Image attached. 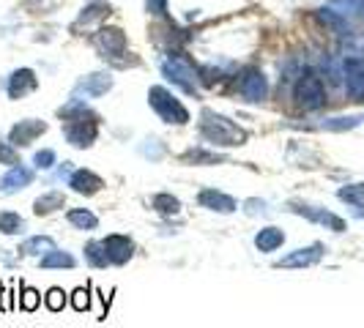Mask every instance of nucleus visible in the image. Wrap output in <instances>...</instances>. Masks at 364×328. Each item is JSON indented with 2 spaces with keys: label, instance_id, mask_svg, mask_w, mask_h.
Segmentation results:
<instances>
[{
  "label": "nucleus",
  "instance_id": "f257e3e1",
  "mask_svg": "<svg viewBox=\"0 0 364 328\" xmlns=\"http://www.w3.org/2000/svg\"><path fill=\"white\" fill-rule=\"evenodd\" d=\"M58 115L63 118V134L74 148H91L96 143L99 134V115L91 112V107L85 104V99L72 96L69 102L58 110Z\"/></svg>",
  "mask_w": 364,
  "mask_h": 328
},
{
  "label": "nucleus",
  "instance_id": "f03ea898",
  "mask_svg": "<svg viewBox=\"0 0 364 328\" xmlns=\"http://www.w3.org/2000/svg\"><path fill=\"white\" fill-rule=\"evenodd\" d=\"M200 140L205 145H217V148H239L246 143V131L239 123H233L230 118H224L214 110H203L200 123H198Z\"/></svg>",
  "mask_w": 364,
  "mask_h": 328
},
{
  "label": "nucleus",
  "instance_id": "7ed1b4c3",
  "mask_svg": "<svg viewBox=\"0 0 364 328\" xmlns=\"http://www.w3.org/2000/svg\"><path fill=\"white\" fill-rule=\"evenodd\" d=\"M162 74L167 82L178 85L183 93L198 99V66L181 49H167L162 61Z\"/></svg>",
  "mask_w": 364,
  "mask_h": 328
},
{
  "label": "nucleus",
  "instance_id": "20e7f679",
  "mask_svg": "<svg viewBox=\"0 0 364 328\" xmlns=\"http://www.w3.org/2000/svg\"><path fill=\"white\" fill-rule=\"evenodd\" d=\"M293 102L304 112H318L326 104V85L324 77L315 71V69H304L296 77L293 85Z\"/></svg>",
  "mask_w": 364,
  "mask_h": 328
},
{
  "label": "nucleus",
  "instance_id": "39448f33",
  "mask_svg": "<svg viewBox=\"0 0 364 328\" xmlns=\"http://www.w3.org/2000/svg\"><path fill=\"white\" fill-rule=\"evenodd\" d=\"M148 104L154 107V112L170 126H183L189 123V110L181 104V99H176L164 85H154L148 90Z\"/></svg>",
  "mask_w": 364,
  "mask_h": 328
},
{
  "label": "nucleus",
  "instance_id": "423d86ee",
  "mask_svg": "<svg viewBox=\"0 0 364 328\" xmlns=\"http://www.w3.org/2000/svg\"><path fill=\"white\" fill-rule=\"evenodd\" d=\"M91 41H93L96 52H99L104 61H110V63H118V66H121V55H129V52H126V49H129L126 33H123L121 28H115V25L99 28Z\"/></svg>",
  "mask_w": 364,
  "mask_h": 328
},
{
  "label": "nucleus",
  "instance_id": "0eeeda50",
  "mask_svg": "<svg viewBox=\"0 0 364 328\" xmlns=\"http://www.w3.org/2000/svg\"><path fill=\"white\" fill-rule=\"evenodd\" d=\"M236 88H239V96L246 104H261L268 99V77L258 66H246L241 77L236 80Z\"/></svg>",
  "mask_w": 364,
  "mask_h": 328
},
{
  "label": "nucleus",
  "instance_id": "6e6552de",
  "mask_svg": "<svg viewBox=\"0 0 364 328\" xmlns=\"http://www.w3.org/2000/svg\"><path fill=\"white\" fill-rule=\"evenodd\" d=\"M288 211H290V213H296V216H304L307 222H315V225L326 227V230H331V233H345V230H348L343 216H337V213L326 211V208H321V205H309V203H302V200H290V203H288Z\"/></svg>",
  "mask_w": 364,
  "mask_h": 328
},
{
  "label": "nucleus",
  "instance_id": "1a4fd4ad",
  "mask_svg": "<svg viewBox=\"0 0 364 328\" xmlns=\"http://www.w3.org/2000/svg\"><path fill=\"white\" fill-rule=\"evenodd\" d=\"M343 85L351 102H364V58L348 55L343 61Z\"/></svg>",
  "mask_w": 364,
  "mask_h": 328
},
{
  "label": "nucleus",
  "instance_id": "9d476101",
  "mask_svg": "<svg viewBox=\"0 0 364 328\" xmlns=\"http://www.w3.org/2000/svg\"><path fill=\"white\" fill-rule=\"evenodd\" d=\"M324 254H326L324 244H309L296 249V252H290V254H285L283 260L274 263V268H312L324 260Z\"/></svg>",
  "mask_w": 364,
  "mask_h": 328
},
{
  "label": "nucleus",
  "instance_id": "9b49d317",
  "mask_svg": "<svg viewBox=\"0 0 364 328\" xmlns=\"http://www.w3.org/2000/svg\"><path fill=\"white\" fill-rule=\"evenodd\" d=\"M39 88V77L33 69H14L6 80V93L8 99H25L28 93H33Z\"/></svg>",
  "mask_w": 364,
  "mask_h": 328
},
{
  "label": "nucleus",
  "instance_id": "f8f14e48",
  "mask_svg": "<svg viewBox=\"0 0 364 328\" xmlns=\"http://www.w3.org/2000/svg\"><path fill=\"white\" fill-rule=\"evenodd\" d=\"M104 252H107V260H110V266H126L132 257H135V241L129 238V235H107L104 241Z\"/></svg>",
  "mask_w": 364,
  "mask_h": 328
},
{
  "label": "nucleus",
  "instance_id": "ddd939ff",
  "mask_svg": "<svg viewBox=\"0 0 364 328\" xmlns=\"http://www.w3.org/2000/svg\"><path fill=\"white\" fill-rule=\"evenodd\" d=\"M44 131H47V123L44 121H39V118H25V121L11 126L8 143L14 145V148H25V145H30L33 140H39Z\"/></svg>",
  "mask_w": 364,
  "mask_h": 328
},
{
  "label": "nucleus",
  "instance_id": "4468645a",
  "mask_svg": "<svg viewBox=\"0 0 364 328\" xmlns=\"http://www.w3.org/2000/svg\"><path fill=\"white\" fill-rule=\"evenodd\" d=\"M113 85H115V80H113V74H110V71H93V74H88V77H82V80L77 82L74 96L99 99V96H104V93H107Z\"/></svg>",
  "mask_w": 364,
  "mask_h": 328
},
{
  "label": "nucleus",
  "instance_id": "2eb2a0df",
  "mask_svg": "<svg viewBox=\"0 0 364 328\" xmlns=\"http://www.w3.org/2000/svg\"><path fill=\"white\" fill-rule=\"evenodd\" d=\"M110 11H113V6H110L107 0H88V3L82 6L80 17L72 25V30H82V28H91V25H96V22L107 20Z\"/></svg>",
  "mask_w": 364,
  "mask_h": 328
},
{
  "label": "nucleus",
  "instance_id": "dca6fc26",
  "mask_svg": "<svg viewBox=\"0 0 364 328\" xmlns=\"http://www.w3.org/2000/svg\"><path fill=\"white\" fill-rule=\"evenodd\" d=\"M33 170L30 167H25V164H17V167H11L3 178H0V194H17L20 189L33 184Z\"/></svg>",
  "mask_w": 364,
  "mask_h": 328
},
{
  "label": "nucleus",
  "instance_id": "f3484780",
  "mask_svg": "<svg viewBox=\"0 0 364 328\" xmlns=\"http://www.w3.org/2000/svg\"><path fill=\"white\" fill-rule=\"evenodd\" d=\"M198 203H200V208L217 211V213H233V211L239 208V205H236V200H233L230 194L217 192V189H203L200 194H198Z\"/></svg>",
  "mask_w": 364,
  "mask_h": 328
},
{
  "label": "nucleus",
  "instance_id": "a211bd4d",
  "mask_svg": "<svg viewBox=\"0 0 364 328\" xmlns=\"http://www.w3.org/2000/svg\"><path fill=\"white\" fill-rule=\"evenodd\" d=\"M66 184L72 186L77 194H85V197H91V194H96L104 181H101L96 172H91V170H74L69 178H66Z\"/></svg>",
  "mask_w": 364,
  "mask_h": 328
},
{
  "label": "nucleus",
  "instance_id": "6ab92c4d",
  "mask_svg": "<svg viewBox=\"0 0 364 328\" xmlns=\"http://www.w3.org/2000/svg\"><path fill=\"white\" fill-rule=\"evenodd\" d=\"M283 244H285V233L280 227H263V230L255 235V246H258V252H263V254L277 252Z\"/></svg>",
  "mask_w": 364,
  "mask_h": 328
},
{
  "label": "nucleus",
  "instance_id": "aec40b11",
  "mask_svg": "<svg viewBox=\"0 0 364 328\" xmlns=\"http://www.w3.org/2000/svg\"><path fill=\"white\" fill-rule=\"evenodd\" d=\"M52 249H58V246H55V241H52L50 235H33V238H28L17 252H20L22 257H44V254L52 252Z\"/></svg>",
  "mask_w": 364,
  "mask_h": 328
},
{
  "label": "nucleus",
  "instance_id": "412c9836",
  "mask_svg": "<svg viewBox=\"0 0 364 328\" xmlns=\"http://www.w3.org/2000/svg\"><path fill=\"white\" fill-rule=\"evenodd\" d=\"M337 197H340L343 203L351 205V208H353V213H356L359 219H364V181L362 184L343 186V189L337 192Z\"/></svg>",
  "mask_w": 364,
  "mask_h": 328
},
{
  "label": "nucleus",
  "instance_id": "4be33fe9",
  "mask_svg": "<svg viewBox=\"0 0 364 328\" xmlns=\"http://www.w3.org/2000/svg\"><path fill=\"white\" fill-rule=\"evenodd\" d=\"M63 205H66V194H63V192H47V194L36 197L33 213H36V216H50V213H55Z\"/></svg>",
  "mask_w": 364,
  "mask_h": 328
},
{
  "label": "nucleus",
  "instance_id": "5701e85b",
  "mask_svg": "<svg viewBox=\"0 0 364 328\" xmlns=\"http://www.w3.org/2000/svg\"><path fill=\"white\" fill-rule=\"evenodd\" d=\"M151 208L162 216H176V213H181V200L173 197L170 192H159V194L151 197Z\"/></svg>",
  "mask_w": 364,
  "mask_h": 328
},
{
  "label": "nucleus",
  "instance_id": "b1692460",
  "mask_svg": "<svg viewBox=\"0 0 364 328\" xmlns=\"http://www.w3.org/2000/svg\"><path fill=\"white\" fill-rule=\"evenodd\" d=\"M181 162L186 164H222L227 162L224 153H217V151H205V148H189L181 156Z\"/></svg>",
  "mask_w": 364,
  "mask_h": 328
},
{
  "label": "nucleus",
  "instance_id": "393cba45",
  "mask_svg": "<svg viewBox=\"0 0 364 328\" xmlns=\"http://www.w3.org/2000/svg\"><path fill=\"white\" fill-rule=\"evenodd\" d=\"M66 222L72 227H77V230H96V225H99L96 213H91L88 208H72L66 213Z\"/></svg>",
  "mask_w": 364,
  "mask_h": 328
},
{
  "label": "nucleus",
  "instance_id": "a878e982",
  "mask_svg": "<svg viewBox=\"0 0 364 328\" xmlns=\"http://www.w3.org/2000/svg\"><path fill=\"white\" fill-rule=\"evenodd\" d=\"M39 266L41 268H74L77 266V260H74L69 252L52 249V252H47L44 257H39Z\"/></svg>",
  "mask_w": 364,
  "mask_h": 328
},
{
  "label": "nucleus",
  "instance_id": "bb28decb",
  "mask_svg": "<svg viewBox=\"0 0 364 328\" xmlns=\"http://www.w3.org/2000/svg\"><path fill=\"white\" fill-rule=\"evenodd\" d=\"M0 233L3 235H20V233H25V219L17 211H0Z\"/></svg>",
  "mask_w": 364,
  "mask_h": 328
},
{
  "label": "nucleus",
  "instance_id": "cd10ccee",
  "mask_svg": "<svg viewBox=\"0 0 364 328\" xmlns=\"http://www.w3.org/2000/svg\"><path fill=\"white\" fill-rule=\"evenodd\" d=\"M85 260H88V266L91 268H107L110 266L107 252H104L101 241H88V244H85Z\"/></svg>",
  "mask_w": 364,
  "mask_h": 328
},
{
  "label": "nucleus",
  "instance_id": "c85d7f7f",
  "mask_svg": "<svg viewBox=\"0 0 364 328\" xmlns=\"http://www.w3.org/2000/svg\"><path fill=\"white\" fill-rule=\"evenodd\" d=\"M362 121H364V112L362 115H343V118H329V121H324L321 129H326V131H348V129H356Z\"/></svg>",
  "mask_w": 364,
  "mask_h": 328
},
{
  "label": "nucleus",
  "instance_id": "c756f323",
  "mask_svg": "<svg viewBox=\"0 0 364 328\" xmlns=\"http://www.w3.org/2000/svg\"><path fill=\"white\" fill-rule=\"evenodd\" d=\"M140 153L145 159H151V162H162L164 156H167V145H164L162 140H157V137H151V140L142 143Z\"/></svg>",
  "mask_w": 364,
  "mask_h": 328
},
{
  "label": "nucleus",
  "instance_id": "7c9ffc66",
  "mask_svg": "<svg viewBox=\"0 0 364 328\" xmlns=\"http://www.w3.org/2000/svg\"><path fill=\"white\" fill-rule=\"evenodd\" d=\"M41 304V293L39 290H33V287L22 285V298H20V307L25 312H36Z\"/></svg>",
  "mask_w": 364,
  "mask_h": 328
},
{
  "label": "nucleus",
  "instance_id": "2f4dec72",
  "mask_svg": "<svg viewBox=\"0 0 364 328\" xmlns=\"http://www.w3.org/2000/svg\"><path fill=\"white\" fill-rule=\"evenodd\" d=\"M44 304H47L50 312H61L66 307V293H63L61 287H50L47 295H44Z\"/></svg>",
  "mask_w": 364,
  "mask_h": 328
},
{
  "label": "nucleus",
  "instance_id": "473e14b6",
  "mask_svg": "<svg viewBox=\"0 0 364 328\" xmlns=\"http://www.w3.org/2000/svg\"><path fill=\"white\" fill-rule=\"evenodd\" d=\"M72 307L77 309V312H88L91 309V290L88 287H77L72 293Z\"/></svg>",
  "mask_w": 364,
  "mask_h": 328
},
{
  "label": "nucleus",
  "instance_id": "72a5a7b5",
  "mask_svg": "<svg viewBox=\"0 0 364 328\" xmlns=\"http://www.w3.org/2000/svg\"><path fill=\"white\" fill-rule=\"evenodd\" d=\"M55 162H58V156H55V151H52V148H44V151H39V153L33 156V164H36L39 170H52Z\"/></svg>",
  "mask_w": 364,
  "mask_h": 328
},
{
  "label": "nucleus",
  "instance_id": "f704fd0d",
  "mask_svg": "<svg viewBox=\"0 0 364 328\" xmlns=\"http://www.w3.org/2000/svg\"><path fill=\"white\" fill-rule=\"evenodd\" d=\"M0 164H8V167H17L20 162V153L11 143H0Z\"/></svg>",
  "mask_w": 364,
  "mask_h": 328
},
{
  "label": "nucleus",
  "instance_id": "c9c22d12",
  "mask_svg": "<svg viewBox=\"0 0 364 328\" xmlns=\"http://www.w3.org/2000/svg\"><path fill=\"white\" fill-rule=\"evenodd\" d=\"M145 11L151 17H164L167 14V0H145Z\"/></svg>",
  "mask_w": 364,
  "mask_h": 328
},
{
  "label": "nucleus",
  "instance_id": "e433bc0d",
  "mask_svg": "<svg viewBox=\"0 0 364 328\" xmlns=\"http://www.w3.org/2000/svg\"><path fill=\"white\" fill-rule=\"evenodd\" d=\"M244 211H246L249 216H258V213H266V200H258V197H249V200L244 203Z\"/></svg>",
  "mask_w": 364,
  "mask_h": 328
},
{
  "label": "nucleus",
  "instance_id": "4c0bfd02",
  "mask_svg": "<svg viewBox=\"0 0 364 328\" xmlns=\"http://www.w3.org/2000/svg\"><path fill=\"white\" fill-rule=\"evenodd\" d=\"M0 260H3V263H6V266H14V257H11V254H8V249H6V252H3V254H0Z\"/></svg>",
  "mask_w": 364,
  "mask_h": 328
}]
</instances>
